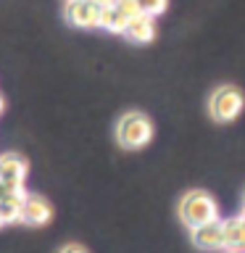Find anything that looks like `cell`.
<instances>
[{
    "instance_id": "6da1fadb",
    "label": "cell",
    "mask_w": 245,
    "mask_h": 253,
    "mask_svg": "<svg viewBox=\"0 0 245 253\" xmlns=\"http://www.w3.org/2000/svg\"><path fill=\"white\" fill-rule=\"evenodd\" d=\"M177 211H179L182 224L190 227V229H198L203 224H211V221H219L216 201H213L205 190H190V193H185Z\"/></svg>"
},
{
    "instance_id": "7a4b0ae2",
    "label": "cell",
    "mask_w": 245,
    "mask_h": 253,
    "mask_svg": "<svg viewBox=\"0 0 245 253\" xmlns=\"http://www.w3.org/2000/svg\"><path fill=\"white\" fill-rule=\"evenodd\" d=\"M150 137H153V124L142 111H126L116 122V140L126 150H137L148 145Z\"/></svg>"
},
{
    "instance_id": "3957f363",
    "label": "cell",
    "mask_w": 245,
    "mask_h": 253,
    "mask_svg": "<svg viewBox=\"0 0 245 253\" xmlns=\"http://www.w3.org/2000/svg\"><path fill=\"white\" fill-rule=\"evenodd\" d=\"M243 108H245V98H243V92L232 84L216 87V90L211 92V98H208V114H211V119H216V122H221V124L235 122V119L243 114Z\"/></svg>"
},
{
    "instance_id": "277c9868",
    "label": "cell",
    "mask_w": 245,
    "mask_h": 253,
    "mask_svg": "<svg viewBox=\"0 0 245 253\" xmlns=\"http://www.w3.org/2000/svg\"><path fill=\"white\" fill-rule=\"evenodd\" d=\"M100 13H103V8L95 0H66V11H63L66 21L79 29L100 27Z\"/></svg>"
},
{
    "instance_id": "5b68a950",
    "label": "cell",
    "mask_w": 245,
    "mask_h": 253,
    "mask_svg": "<svg viewBox=\"0 0 245 253\" xmlns=\"http://www.w3.org/2000/svg\"><path fill=\"white\" fill-rule=\"evenodd\" d=\"M29 171L27 158L19 153H3L0 156V182L8 187V193H19L24 190V177Z\"/></svg>"
},
{
    "instance_id": "8992f818",
    "label": "cell",
    "mask_w": 245,
    "mask_h": 253,
    "mask_svg": "<svg viewBox=\"0 0 245 253\" xmlns=\"http://www.w3.org/2000/svg\"><path fill=\"white\" fill-rule=\"evenodd\" d=\"M50 219H53L50 203H47L42 195H37V193H27V198H24V211H21V221H24V224L42 227Z\"/></svg>"
},
{
    "instance_id": "52a82bcc",
    "label": "cell",
    "mask_w": 245,
    "mask_h": 253,
    "mask_svg": "<svg viewBox=\"0 0 245 253\" xmlns=\"http://www.w3.org/2000/svg\"><path fill=\"white\" fill-rule=\"evenodd\" d=\"M190 232H193L195 248H201V251H221V248H224L221 221H211V224H203V227H198V229H190Z\"/></svg>"
},
{
    "instance_id": "ba28073f",
    "label": "cell",
    "mask_w": 245,
    "mask_h": 253,
    "mask_svg": "<svg viewBox=\"0 0 245 253\" xmlns=\"http://www.w3.org/2000/svg\"><path fill=\"white\" fill-rule=\"evenodd\" d=\"M221 235H224L227 251H245V216H229L221 221Z\"/></svg>"
},
{
    "instance_id": "9c48e42d",
    "label": "cell",
    "mask_w": 245,
    "mask_h": 253,
    "mask_svg": "<svg viewBox=\"0 0 245 253\" xmlns=\"http://www.w3.org/2000/svg\"><path fill=\"white\" fill-rule=\"evenodd\" d=\"M124 37L129 40V42H137V45H145L150 42V40L156 37V27H153V19L150 16H134V19L129 21V27H126Z\"/></svg>"
},
{
    "instance_id": "30bf717a",
    "label": "cell",
    "mask_w": 245,
    "mask_h": 253,
    "mask_svg": "<svg viewBox=\"0 0 245 253\" xmlns=\"http://www.w3.org/2000/svg\"><path fill=\"white\" fill-rule=\"evenodd\" d=\"M24 198H27V190H19V193H8L3 201H0V219H3V224H13V221H21Z\"/></svg>"
},
{
    "instance_id": "8fae6325",
    "label": "cell",
    "mask_w": 245,
    "mask_h": 253,
    "mask_svg": "<svg viewBox=\"0 0 245 253\" xmlns=\"http://www.w3.org/2000/svg\"><path fill=\"white\" fill-rule=\"evenodd\" d=\"M129 16L122 13L116 5H106L103 8V13H100V29H106V32H114V35H124L126 27H129Z\"/></svg>"
},
{
    "instance_id": "7c38bea8",
    "label": "cell",
    "mask_w": 245,
    "mask_h": 253,
    "mask_svg": "<svg viewBox=\"0 0 245 253\" xmlns=\"http://www.w3.org/2000/svg\"><path fill=\"white\" fill-rule=\"evenodd\" d=\"M137 5H140V13L142 16H150V19H153V16L166 11L169 0H137Z\"/></svg>"
},
{
    "instance_id": "4fadbf2b",
    "label": "cell",
    "mask_w": 245,
    "mask_h": 253,
    "mask_svg": "<svg viewBox=\"0 0 245 253\" xmlns=\"http://www.w3.org/2000/svg\"><path fill=\"white\" fill-rule=\"evenodd\" d=\"M122 13H126L129 19H134V16H140V5H137V0H116L114 3Z\"/></svg>"
},
{
    "instance_id": "5bb4252c",
    "label": "cell",
    "mask_w": 245,
    "mask_h": 253,
    "mask_svg": "<svg viewBox=\"0 0 245 253\" xmlns=\"http://www.w3.org/2000/svg\"><path fill=\"white\" fill-rule=\"evenodd\" d=\"M58 253H87V251L82 248V245H77V243H69V245H63Z\"/></svg>"
},
{
    "instance_id": "9a60e30c",
    "label": "cell",
    "mask_w": 245,
    "mask_h": 253,
    "mask_svg": "<svg viewBox=\"0 0 245 253\" xmlns=\"http://www.w3.org/2000/svg\"><path fill=\"white\" fill-rule=\"evenodd\" d=\"M95 3H98L100 8H106V5H114V3H116V0H95Z\"/></svg>"
},
{
    "instance_id": "2e32d148",
    "label": "cell",
    "mask_w": 245,
    "mask_h": 253,
    "mask_svg": "<svg viewBox=\"0 0 245 253\" xmlns=\"http://www.w3.org/2000/svg\"><path fill=\"white\" fill-rule=\"evenodd\" d=\"M5 195H8V187L3 185V182H0V201H3V198H5Z\"/></svg>"
},
{
    "instance_id": "e0dca14e",
    "label": "cell",
    "mask_w": 245,
    "mask_h": 253,
    "mask_svg": "<svg viewBox=\"0 0 245 253\" xmlns=\"http://www.w3.org/2000/svg\"><path fill=\"white\" fill-rule=\"evenodd\" d=\"M3 108H5V100H3V98H0V114H3Z\"/></svg>"
},
{
    "instance_id": "ac0fdd59",
    "label": "cell",
    "mask_w": 245,
    "mask_h": 253,
    "mask_svg": "<svg viewBox=\"0 0 245 253\" xmlns=\"http://www.w3.org/2000/svg\"><path fill=\"white\" fill-rule=\"evenodd\" d=\"M224 253H245V251H224Z\"/></svg>"
},
{
    "instance_id": "d6986e66",
    "label": "cell",
    "mask_w": 245,
    "mask_h": 253,
    "mask_svg": "<svg viewBox=\"0 0 245 253\" xmlns=\"http://www.w3.org/2000/svg\"><path fill=\"white\" fill-rule=\"evenodd\" d=\"M243 206H245V195H243Z\"/></svg>"
},
{
    "instance_id": "ffe728a7",
    "label": "cell",
    "mask_w": 245,
    "mask_h": 253,
    "mask_svg": "<svg viewBox=\"0 0 245 253\" xmlns=\"http://www.w3.org/2000/svg\"><path fill=\"white\" fill-rule=\"evenodd\" d=\"M0 227H3V219H0Z\"/></svg>"
},
{
    "instance_id": "44dd1931",
    "label": "cell",
    "mask_w": 245,
    "mask_h": 253,
    "mask_svg": "<svg viewBox=\"0 0 245 253\" xmlns=\"http://www.w3.org/2000/svg\"><path fill=\"white\" fill-rule=\"evenodd\" d=\"M243 216H245V211H243Z\"/></svg>"
}]
</instances>
